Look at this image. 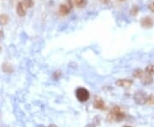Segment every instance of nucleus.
<instances>
[{
    "label": "nucleus",
    "mask_w": 154,
    "mask_h": 127,
    "mask_svg": "<svg viewBox=\"0 0 154 127\" xmlns=\"http://www.w3.org/2000/svg\"><path fill=\"white\" fill-rule=\"evenodd\" d=\"M125 118V113L122 111V109L119 107L116 106L111 109V113L108 115V119L109 120H116V121H122Z\"/></svg>",
    "instance_id": "1"
},
{
    "label": "nucleus",
    "mask_w": 154,
    "mask_h": 127,
    "mask_svg": "<svg viewBox=\"0 0 154 127\" xmlns=\"http://www.w3.org/2000/svg\"><path fill=\"white\" fill-rule=\"evenodd\" d=\"M147 100H148V95L145 91H136L134 95V101L138 105H144L147 103Z\"/></svg>",
    "instance_id": "2"
},
{
    "label": "nucleus",
    "mask_w": 154,
    "mask_h": 127,
    "mask_svg": "<svg viewBox=\"0 0 154 127\" xmlns=\"http://www.w3.org/2000/svg\"><path fill=\"white\" fill-rule=\"evenodd\" d=\"M76 96L80 102H85L89 99L90 94H89V91L87 89L80 87V88H78L76 91Z\"/></svg>",
    "instance_id": "3"
},
{
    "label": "nucleus",
    "mask_w": 154,
    "mask_h": 127,
    "mask_svg": "<svg viewBox=\"0 0 154 127\" xmlns=\"http://www.w3.org/2000/svg\"><path fill=\"white\" fill-rule=\"evenodd\" d=\"M153 81V76L150 75L149 73H147L146 71L144 72L143 75L140 77V82L145 85H148L150 84H152Z\"/></svg>",
    "instance_id": "4"
},
{
    "label": "nucleus",
    "mask_w": 154,
    "mask_h": 127,
    "mask_svg": "<svg viewBox=\"0 0 154 127\" xmlns=\"http://www.w3.org/2000/svg\"><path fill=\"white\" fill-rule=\"evenodd\" d=\"M94 107L95 109H100V110H104V109H106L105 103H104V102L103 101V99L100 98V97H98V96H96L95 99H94Z\"/></svg>",
    "instance_id": "5"
},
{
    "label": "nucleus",
    "mask_w": 154,
    "mask_h": 127,
    "mask_svg": "<svg viewBox=\"0 0 154 127\" xmlns=\"http://www.w3.org/2000/svg\"><path fill=\"white\" fill-rule=\"evenodd\" d=\"M116 85L123 88H129L133 85V80L131 79H118L116 82Z\"/></svg>",
    "instance_id": "6"
},
{
    "label": "nucleus",
    "mask_w": 154,
    "mask_h": 127,
    "mask_svg": "<svg viewBox=\"0 0 154 127\" xmlns=\"http://www.w3.org/2000/svg\"><path fill=\"white\" fill-rule=\"evenodd\" d=\"M16 12L18 14L19 16H24L27 13V8L26 6L22 3V2H20L17 5V8H16Z\"/></svg>",
    "instance_id": "7"
},
{
    "label": "nucleus",
    "mask_w": 154,
    "mask_h": 127,
    "mask_svg": "<svg viewBox=\"0 0 154 127\" xmlns=\"http://www.w3.org/2000/svg\"><path fill=\"white\" fill-rule=\"evenodd\" d=\"M71 7L69 4H61L59 8V13L62 16H66L70 12Z\"/></svg>",
    "instance_id": "8"
},
{
    "label": "nucleus",
    "mask_w": 154,
    "mask_h": 127,
    "mask_svg": "<svg viewBox=\"0 0 154 127\" xmlns=\"http://www.w3.org/2000/svg\"><path fill=\"white\" fill-rule=\"evenodd\" d=\"M140 25L145 28H150L153 27V20L150 17H145L140 20Z\"/></svg>",
    "instance_id": "9"
},
{
    "label": "nucleus",
    "mask_w": 154,
    "mask_h": 127,
    "mask_svg": "<svg viewBox=\"0 0 154 127\" xmlns=\"http://www.w3.org/2000/svg\"><path fill=\"white\" fill-rule=\"evenodd\" d=\"M87 3V0H74L73 1V3L76 4L78 8H82L86 6Z\"/></svg>",
    "instance_id": "10"
},
{
    "label": "nucleus",
    "mask_w": 154,
    "mask_h": 127,
    "mask_svg": "<svg viewBox=\"0 0 154 127\" xmlns=\"http://www.w3.org/2000/svg\"><path fill=\"white\" fill-rule=\"evenodd\" d=\"M3 70L5 72V73H12L13 72V68L10 64H8V63H4L3 65Z\"/></svg>",
    "instance_id": "11"
},
{
    "label": "nucleus",
    "mask_w": 154,
    "mask_h": 127,
    "mask_svg": "<svg viewBox=\"0 0 154 127\" xmlns=\"http://www.w3.org/2000/svg\"><path fill=\"white\" fill-rule=\"evenodd\" d=\"M9 21V16L5 14H3L0 16V24L1 25H6Z\"/></svg>",
    "instance_id": "12"
},
{
    "label": "nucleus",
    "mask_w": 154,
    "mask_h": 127,
    "mask_svg": "<svg viewBox=\"0 0 154 127\" xmlns=\"http://www.w3.org/2000/svg\"><path fill=\"white\" fill-rule=\"evenodd\" d=\"M21 2H22V3L26 6L27 9H28V8H32V7L34 6V0H22Z\"/></svg>",
    "instance_id": "13"
},
{
    "label": "nucleus",
    "mask_w": 154,
    "mask_h": 127,
    "mask_svg": "<svg viewBox=\"0 0 154 127\" xmlns=\"http://www.w3.org/2000/svg\"><path fill=\"white\" fill-rule=\"evenodd\" d=\"M143 73H144V71H142L141 69H136L133 73V75H134V77L137 78V79H140V77L143 75Z\"/></svg>",
    "instance_id": "14"
},
{
    "label": "nucleus",
    "mask_w": 154,
    "mask_h": 127,
    "mask_svg": "<svg viewBox=\"0 0 154 127\" xmlns=\"http://www.w3.org/2000/svg\"><path fill=\"white\" fill-rule=\"evenodd\" d=\"M146 72L150 75L154 74V65H148L146 68Z\"/></svg>",
    "instance_id": "15"
},
{
    "label": "nucleus",
    "mask_w": 154,
    "mask_h": 127,
    "mask_svg": "<svg viewBox=\"0 0 154 127\" xmlns=\"http://www.w3.org/2000/svg\"><path fill=\"white\" fill-rule=\"evenodd\" d=\"M131 12H130V14L132 15V16H135L137 13H138V11H139V8L136 6V5H135V6H133L132 7V9H131V10H130Z\"/></svg>",
    "instance_id": "16"
},
{
    "label": "nucleus",
    "mask_w": 154,
    "mask_h": 127,
    "mask_svg": "<svg viewBox=\"0 0 154 127\" xmlns=\"http://www.w3.org/2000/svg\"><path fill=\"white\" fill-rule=\"evenodd\" d=\"M147 103L154 105V95H150L148 96V100H147Z\"/></svg>",
    "instance_id": "17"
},
{
    "label": "nucleus",
    "mask_w": 154,
    "mask_h": 127,
    "mask_svg": "<svg viewBox=\"0 0 154 127\" xmlns=\"http://www.w3.org/2000/svg\"><path fill=\"white\" fill-rule=\"evenodd\" d=\"M60 76H61V73H60L59 71H57V72H55V73H54V78H55L56 79H58Z\"/></svg>",
    "instance_id": "18"
},
{
    "label": "nucleus",
    "mask_w": 154,
    "mask_h": 127,
    "mask_svg": "<svg viewBox=\"0 0 154 127\" xmlns=\"http://www.w3.org/2000/svg\"><path fill=\"white\" fill-rule=\"evenodd\" d=\"M150 9H151V10H152V11H153L154 12V3L151 4V6H150Z\"/></svg>",
    "instance_id": "19"
},
{
    "label": "nucleus",
    "mask_w": 154,
    "mask_h": 127,
    "mask_svg": "<svg viewBox=\"0 0 154 127\" xmlns=\"http://www.w3.org/2000/svg\"><path fill=\"white\" fill-rule=\"evenodd\" d=\"M109 1H110V0H102V2H103V3H109Z\"/></svg>",
    "instance_id": "20"
},
{
    "label": "nucleus",
    "mask_w": 154,
    "mask_h": 127,
    "mask_svg": "<svg viewBox=\"0 0 154 127\" xmlns=\"http://www.w3.org/2000/svg\"><path fill=\"white\" fill-rule=\"evenodd\" d=\"M2 36H3V33H2V32L0 31V38H1Z\"/></svg>",
    "instance_id": "21"
},
{
    "label": "nucleus",
    "mask_w": 154,
    "mask_h": 127,
    "mask_svg": "<svg viewBox=\"0 0 154 127\" xmlns=\"http://www.w3.org/2000/svg\"><path fill=\"white\" fill-rule=\"evenodd\" d=\"M49 127H58V126H50Z\"/></svg>",
    "instance_id": "22"
},
{
    "label": "nucleus",
    "mask_w": 154,
    "mask_h": 127,
    "mask_svg": "<svg viewBox=\"0 0 154 127\" xmlns=\"http://www.w3.org/2000/svg\"><path fill=\"white\" fill-rule=\"evenodd\" d=\"M2 51V48H1V46H0V52Z\"/></svg>",
    "instance_id": "23"
},
{
    "label": "nucleus",
    "mask_w": 154,
    "mask_h": 127,
    "mask_svg": "<svg viewBox=\"0 0 154 127\" xmlns=\"http://www.w3.org/2000/svg\"><path fill=\"white\" fill-rule=\"evenodd\" d=\"M123 127H132V126H123Z\"/></svg>",
    "instance_id": "24"
},
{
    "label": "nucleus",
    "mask_w": 154,
    "mask_h": 127,
    "mask_svg": "<svg viewBox=\"0 0 154 127\" xmlns=\"http://www.w3.org/2000/svg\"><path fill=\"white\" fill-rule=\"evenodd\" d=\"M38 127H45V126H38Z\"/></svg>",
    "instance_id": "25"
},
{
    "label": "nucleus",
    "mask_w": 154,
    "mask_h": 127,
    "mask_svg": "<svg viewBox=\"0 0 154 127\" xmlns=\"http://www.w3.org/2000/svg\"><path fill=\"white\" fill-rule=\"evenodd\" d=\"M121 1H122V0H121Z\"/></svg>",
    "instance_id": "26"
}]
</instances>
